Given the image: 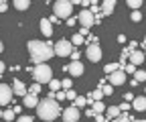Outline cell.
<instances>
[{"label":"cell","mask_w":146,"mask_h":122,"mask_svg":"<svg viewBox=\"0 0 146 122\" xmlns=\"http://www.w3.org/2000/svg\"><path fill=\"white\" fill-rule=\"evenodd\" d=\"M61 114H63V120L65 122H77L79 116H81L79 108H75V106H67L65 110H61Z\"/></svg>","instance_id":"obj_6"},{"label":"cell","mask_w":146,"mask_h":122,"mask_svg":"<svg viewBox=\"0 0 146 122\" xmlns=\"http://www.w3.org/2000/svg\"><path fill=\"white\" fill-rule=\"evenodd\" d=\"M0 118H2V110H0Z\"/></svg>","instance_id":"obj_53"},{"label":"cell","mask_w":146,"mask_h":122,"mask_svg":"<svg viewBox=\"0 0 146 122\" xmlns=\"http://www.w3.org/2000/svg\"><path fill=\"white\" fill-rule=\"evenodd\" d=\"M130 122H146V120H136V118H132Z\"/></svg>","instance_id":"obj_52"},{"label":"cell","mask_w":146,"mask_h":122,"mask_svg":"<svg viewBox=\"0 0 146 122\" xmlns=\"http://www.w3.org/2000/svg\"><path fill=\"white\" fill-rule=\"evenodd\" d=\"M132 100H134V96H132V94H130V92H128V94H126V96H124V102H128V104H130V102H132Z\"/></svg>","instance_id":"obj_42"},{"label":"cell","mask_w":146,"mask_h":122,"mask_svg":"<svg viewBox=\"0 0 146 122\" xmlns=\"http://www.w3.org/2000/svg\"><path fill=\"white\" fill-rule=\"evenodd\" d=\"M128 6H130V8H134V10H138L140 6H142V0H128V2H126Z\"/></svg>","instance_id":"obj_28"},{"label":"cell","mask_w":146,"mask_h":122,"mask_svg":"<svg viewBox=\"0 0 146 122\" xmlns=\"http://www.w3.org/2000/svg\"><path fill=\"white\" fill-rule=\"evenodd\" d=\"M16 122H35V120H33V116H21Z\"/></svg>","instance_id":"obj_39"},{"label":"cell","mask_w":146,"mask_h":122,"mask_svg":"<svg viewBox=\"0 0 146 122\" xmlns=\"http://www.w3.org/2000/svg\"><path fill=\"white\" fill-rule=\"evenodd\" d=\"M71 51H73V47H71L69 39H59L57 43H55V47H53V55L67 57V55H71Z\"/></svg>","instance_id":"obj_5"},{"label":"cell","mask_w":146,"mask_h":122,"mask_svg":"<svg viewBox=\"0 0 146 122\" xmlns=\"http://www.w3.org/2000/svg\"><path fill=\"white\" fill-rule=\"evenodd\" d=\"M130 19H132L134 23H140V21H142V12H140V10H134V12H132V16H130Z\"/></svg>","instance_id":"obj_31"},{"label":"cell","mask_w":146,"mask_h":122,"mask_svg":"<svg viewBox=\"0 0 146 122\" xmlns=\"http://www.w3.org/2000/svg\"><path fill=\"white\" fill-rule=\"evenodd\" d=\"M69 43H71V47H73V45L77 47V45H83V43H85V39L81 37V35H73V37L69 39Z\"/></svg>","instance_id":"obj_22"},{"label":"cell","mask_w":146,"mask_h":122,"mask_svg":"<svg viewBox=\"0 0 146 122\" xmlns=\"http://www.w3.org/2000/svg\"><path fill=\"white\" fill-rule=\"evenodd\" d=\"M4 69H6V65H4L2 61H0V75H4Z\"/></svg>","instance_id":"obj_49"},{"label":"cell","mask_w":146,"mask_h":122,"mask_svg":"<svg viewBox=\"0 0 146 122\" xmlns=\"http://www.w3.org/2000/svg\"><path fill=\"white\" fill-rule=\"evenodd\" d=\"M36 114H39V118L45 120V122H53L61 114V106H59L57 100L45 98V100H39V104H36Z\"/></svg>","instance_id":"obj_2"},{"label":"cell","mask_w":146,"mask_h":122,"mask_svg":"<svg viewBox=\"0 0 146 122\" xmlns=\"http://www.w3.org/2000/svg\"><path fill=\"white\" fill-rule=\"evenodd\" d=\"M2 51H4V45H2V41H0V53H2Z\"/></svg>","instance_id":"obj_51"},{"label":"cell","mask_w":146,"mask_h":122,"mask_svg":"<svg viewBox=\"0 0 146 122\" xmlns=\"http://www.w3.org/2000/svg\"><path fill=\"white\" fill-rule=\"evenodd\" d=\"M14 8L16 10H29L31 8V2H29V0H14Z\"/></svg>","instance_id":"obj_18"},{"label":"cell","mask_w":146,"mask_h":122,"mask_svg":"<svg viewBox=\"0 0 146 122\" xmlns=\"http://www.w3.org/2000/svg\"><path fill=\"white\" fill-rule=\"evenodd\" d=\"M77 21H79V25L83 29H91V25H94V14L89 12V8H83L79 12V16H77Z\"/></svg>","instance_id":"obj_7"},{"label":"cell","mask_w":146,"mask_h":122,"mask_svg":"<svg viewBox=\"0 0 146 122\" xmlns=\"http://www.w3.org/2000/svg\"><path fill=\"white\" fill-rule=\"evenodd\" d=\"M136 47H138V45H136V41H130V45H128V49H130V53H132V51H136Z\"/></svg>","instance_id":"obj_43"},{"label":"cell","mask_w":146,"mask_h":122,"mask_svg":"<svg viewBox=\"0 0 146 122\" xmlns=\"http://www.w3.org/2000/svg\"><path fill=\"white\" fill-rule=\"evenodd\" d=\"M100 90H102L104 96H112V94H114V85H110V83H108V85H102Z\"/></svg>","instance_id":"obj_26"},{"label":"cell","mask_w":146,"mask_h":122,"mask_svg":"<svg viewBox=\"0 0 146 122\" xmlns=\"http://www.w3.org/2000/svg\"><path fill=\"white\" fill-rule=\"evenodd\" d=\"M116 116H120V108H118V106H110V108H108V120H112V118H116Z\"/></svg>","instance_id":"obj_23"},{"label":"cell","mask_w":146,"mask_h":122,"mask_svg":"<svg viewBox=\"0 0 146 122\" xmlns=\"http://www.w3.org/2000/svg\"><path fill=\"white\" fill-rule=\"evenodd\" d=\"M134 79H136V81H144V79H146V71L136 69V71H134Z\"/></svg>","instance_id":"obj_27"},{"label":"cell","mask_w":146,"mask_h":122,"mask_svg":"<svg viewBox=\"0 0 146 122\" xmlns=\"http://www.w3.org/2000/svg\"><path fill=\"white\" fill-rule=\"evenodd\" d=\"M41 31H43L45 37H51V35H53V25L47 19H41Z\"/></svg>","instance_id":"obj_17"},{"label":"cell","mask_w":146,"mask_h":122,"mask_svg":"<svg viewBox=\"0 0 146 122\" xmlns=\"http://www.w3.org/2000/svg\"><path fill=\"white\" fill-rule=\"evenodd\" d=\"M71 85H73V81H71V79H69V77H67V79H63V81H61V88H63V90H65V92H67V90H71Z\"/></svg>","instance_id":"obj_32"},{"label":"cell","mask_w":146,"mask_h":122,"mask_svg":"<svg viewBox=\"0 0 146 122\" xmlns=\"http://www.w3.org/2000/svg\"><path fill=\"white\" fill-rule=\"evenodd\" d=\"M94 118H96V122H104V120H106V118H104V116H102V114H96V116H94Z\"/></svg>","instance_id":"obj_46"},{"label":"cell","mask_w":146,"mask_h":122,"mask_svg":"<svg viewBox=\"0 0 146 122\" xmlns=\"http://www.w3.org/2000/svg\"><path fill=\"white\" fill-rule=\"evenodd\" d=\"M53 10H55V16H57L59 21H67L69 16L73 14V2L71 0H57V2L53 4Z\"/></svg>","instance_id":"obj_4"},{"label":"cell","mask_w":146,"mask_h":122,"mask_svg":"<svg viewBox=\"0 0 146 122\" xmlns=\"http://www.w3.org/2000/svg\"><path fill=\"white\" fill-rule=\"evenodd\" d=\"M91 106H94V108H91V110H94V114H104V112H106V104H104L102 100H100V102H94Z\"/></svg>","instance_id":"obj_19"},{"label":"cell","mask_w":146,"mask_h":122,"mask_svg":"<svg viewBox=\"0 0 146 122\" xmlns=\"http://www.w3.org/2000/svg\"><path fill=\"white\" fill-rule=\"evenodd\" d=\"M8 10V2H4V0H0V12H6Z\"/></svg>","instance_id":"obj_40"},{"label":"cell","mask_w":146,"mask_h":122,"mask_svg":"<svg viewBox=\"0 0 146 122\" xmlns=\"http://www.w3.org/2000/svg\"><path fill=\"white\" fill-rule=\"evenodd\" d=\"M128 59H130V63H132L134 67H138V65H142V61H144V53L136 49V51H132V53L128 55Z\"/></svg>","instance_id":"obj_14"},{"label":"cell","mask_w":146,"mask_h":122,"mask_svg":"<svg viewBox=\"0 0 146 122\" xmlns=\"http://www.w3.org/2000/svg\"><path fill=\"white\" fill-rule=\"evenodd\" d=\"M114 6H116V0H106V2L100 4V10H102V16H110L114 12Z\"/></svg>","instance_id":"obj_13"},{"label":"cell","mask_w":146,"mask_h":122,"mask_svg":"<svg viewBox=\"0 0 146 122\" xmlns=\"http://www.w3.org/2000/svg\"><path fill=\"white\" fill-rule=\"evenodd\" d=\"M65 71H69L71 75L79 77V75H83V63H81V61H71V63L65 67Z\"/></svg>","instance_id":"obj_10"},{"label":"cell","mask_w":146,"mask_h":122,"mask_svg":"<svg viewBox=\"0 0 146 122\" xmlns=\"http://www.w3.org/2000/svg\"><path fill=\"white\" fill-rule=\"evenodd\" d=\"M12 88L10 85H6V83H0V106H6V104H10V100H12Z\"/></svg>","instance_id":"obj_8"},{"label":"cell","mask_w":146,"mask_h":122,"mask_svg":"<svg viewBox=\"0 0 146 122\" xmlns=\"http://www.w3.org/2000/svg\"><path fill=\"white\" fill-rule=\"evenodd\" d=\"M132 118L130 116H128L126 112H120V116H116V118H112V120H110V122H130Z\"/></svg>","instance_id":"obj_24"},{"label":"cell","mask_w":146,"mask_h":122,"mask_svg":"<svg viewBox=\"0 0 146 122\" xmlns=\"http://www.w3.org/2000/svg\"><path fill=\"white\" fill-rule=\"evenodd\" d=\"M27 92H29V88H27L21 79H14V81H12V94H14V96H23V98H25Z\"/></svg>","instance_id":"obj_12"},{"label":"cell","mask_w":146,"mask_h":122,"mask_svg":"<svg viewBox=\"0 0 146 122\" xmlns=\"http://www.w3.org/2000/svg\"><path fill=\"white\" fill-rule=\"evenodd\" d=\"M67 27H75V19H73V16L67 19Z\"/></svg>","instance_id":"obj_45"},{"label":"cell","mask_w":146,"mask_h":122,"mask_svg":"<svg viewBox=\"0 0 146 122\" xmlns=\"http://www.w3.org/2000/svg\"><path fill=\"white\" fill-rule=\"evenodd\" d=\"M124 83H126V73L122 71V69L110 73V85H124Z\"/></svg>","instance_id":"obj_11"},{"label":"cell","mask_w":146,"mask_h":122,"mask_svg":"<svg viewBox=\"0 0 146 122\" xmlns=\"http://www.w3.org/2000/svg\"><path fill=\"white\" fill-rule=\"evenodd\" d=\"M85 43H87V45H98V37H94V35H89V37L85 39Z\"/></svg>","instance_id":"obj_35"},{"label":"cell","mask_w":146,"mask_h":122,"mask_svg":"<svg viewBox=\"0 0 146 122\" xmlns=\"http://www.w3.org/2000/svg\"><path fill=\"white\" fill-rule=\"evenodd\" d=\"M14 116H16V114H14L12 110H6V112H2V118H4V120H8V122H12V120H14Z\"/></svg>","instance_id":"obj_30"},{"label":"cell","mask_w":146,"mask_h":122,"mask_svg":"<svg viewBox=\"0 0 146 122\" xmlns=\"http://www.w3.org/2000/svg\"><path fill=\"white\" fill-rule=\"evenodd\" d=\"M75 98H77V94L73 92V90H67L65 92V100H75Z\"/></svg>","instance_id":"obj_34"},{"label":"cell","mask_w":146,"mask_h":122,"mask_svg":"<svg viewBox=\"0 0 146 122\" xmlns=\"http://www.w3.org/2000/svg\"><path fill=\"white\" fill-rule=\"evenodd\" d=\"M21 110H23V106H14V108H12L14 114H21Z\"/></svg>","instance_id":"obj_47"},{"label":"cell","mask_w":146,"mask_h":122,"mask_svg":"<svg viewBox=\"0 0 146 122\" xmlns=\"http://www.w3.org/2000/svg\"><path fill=\"white\" fill-rule=\"evenodd\" d=\"M118 69H122V65L120 63H108L106 67H104V71L110 75V73H114V71H118Z\"/></svg>","instance_id":"obj_20"},{"label":"cell","mask_w":146,"mask_h":122,"mask_svg":"<svg viewBox=\"0 0 146 122\" xmlns=\"http://www.w3.org/2000/svg\"><path fill=\"white\" fill-rule=\"evenodd\" d=\"M49 88H51V92H59L61 90V81L59 79H51L49 81Z\"/></svg>","instance_id":"obj_25"},{"label":"cell","mask_w":146,"mask_h":122,"mask_svg":"<svg viewBox=\"0 0 146 122\" xmlns=\"http://www.w3.org/2000/svg\"><path fill=\"white\" fill-rule=\"evenodd\" d=\"M77 35H81V37H83V39H85V37H89V29H83V27H81V29H79V33H77Z\"/></svg>","instance_id":"obj_38"},{"label":"cell","mask_w":146,"mask_h":122,"mask_svg":"<svg viewBox=\"0 0 146 122\" xmlns=\"http://www.w3.org/2000/svg\"><path fill=\"white\" fill-rule=\"evenodd\" d=\"M55 100H57V102H63V100H65V92H55Z\"/></svg>","instance_id":"obj_36"},{"label":"cell","mask_w":146,"mask_h":122,"mask_svg":"<svg viewBox=\"0 0 146 122\" xmlns=\"http://www.w3.org/2000/svg\"><path fill=\"white\" fill-rule=\"evenodd\" d=\"M73 106H75V108H83V106H87L85 96H77L75 100H73Z\"/></svg>","instance_id":"obj_21"},{"label":"cell","mask_w":146,"mask_h":122,"mask_svg":"<svg viewBox=\"0 0 146 122\" xmlns=\"http://www.w3.org/2000/svg\"><path fill=\"white\" fill-rule=\"evenodd\" d=\"M23 100H25V104H23V106H27V108H36V104H39V98H36V96H33V94H27Z\"/></svg>","instance_id":"obj_16"},{"label":"cell","mask_w":146,"mask_h":122,"mask_svg":"<svg viewBox=\"0 0 146 122\" xmlns=\"http://www.w3.org/2000/svg\"><path fill=\"white\" fill-rule=\"evenodd\" d=\"M33 77H35V83H49L53 79V69L47 65V63H39L33 67Z\"/></svg>","instance_id":"obj_3"},{"label":"cell","mask_w":146,"mask_h":122,"mask_svg":"<svg viewBox=\"0 0 146 122\" xmlns=\"http://www.w3.org/2000/svg\"><path fill=\"white\" fill-rule=\"evenodd\" d=\"M39 92H41V83H33L31 88H29V92H27V94H33V96H36Z\"/></svg>","instance_id":"obj_29"},{"label":"cell","mask_w":146,"mask_h":122,"mask_svg":"<svg viewBox=\"0 0 146 122\" xmlns=\"http://www.w3.org/2000/svg\"><path fill=\"white\" fill-rule=\"evenodd\" d=\"M118 108H120V112H128V110H130L132 106H130V104H128V102H124L122 106H118Z\"/></svg>","instance_id":"obj_37"},{"label":"cell","mask_w":146,"mask_h":122,"mask_svg":"<svg viewBox=\"0 0 146 122\" xmlns=\"http://www.w3.org/2000/svg\"><path fill=\"white\" fill-rule=\"evenodd\" d=\"M87 59L91 61V63H98L100 59H102V49H100V45H87Z\"/></svg>","instance_id":"obj_9"},{"label":"cell","mask_w":146,"mask_h":122,"mask_svg":"<svg viewBox=\"0 0 146 122\" xmlns=\"http://www.w3.org/2000/svg\"><path fill=\"white\" fill-rule=\"evenodd\" d=\"M47 21H49V23H51V25H57V23H59V19H57V16H55V14H53V16H51V19H47Z\"/></svg>","instance_id":"obj_44"},{"label":"cell","mask_w":146,"mask_h":122,"mask_svg":"<svg viewBox=\"0 0 146 122\" xmlns=\"http://www.w3.org/2000/svg\"><path fill=\"white\" fill-rule=\"evenodd\" d=\"M79 57H81V55L77 53V51H71V59H73V61H79Z\"/></svg>","instance_id":"obj_41"},{"label":"cell","mask_w":146,"mask_h":122,"mask_svg":"<svg viewBox=\"0 0 146 122\" xmlns=\"http://www.w3.org/2000/svg\"><path fill=\"white\" fill-rule=\"evenodd\" d=\"M130 106H132L134 110H138V112H144V110H146V98H144V96H138V98H134Z\"/></svg>","instance_id":"obj_15"},{"label":"cell","mask_w":146,"mask_h":122,"mask_svg":"<svg viewBox=\"0 0 146 122\" xmlns=\"http://www.w3.org/2000/svg\"><path fill=\"white\" fill-rule=\"evenodd\" d=\"M85 114H87L89 118H94V116H96V114H94V110H91V108H87V110H85Z\"/></svg>","instance_id":"obj_48"},{"label":"cell","mask_w":146,"mask_h":122,"mask_svg":"<svg viewBox=\"0 0 146 122\" xmlns=\"http://www.w3.org/2000/svg\"><path fill=\"white\" fill-rule=\"evenodd\" d=\"M29 51H31V61L35 63V65H39V63H47L51 57H55L53 55V45L47 41V43H43V41H29Z\"/></svg>","instance_id":"obj_1"},{"label":"cell","mask_w":146,"mask_h":122,"mask_svg":"<svg viewBox=\"0 0 146 122\" xmlns=\"http://www.w3.org/2000/svg\"><path fill=\"white\" fill-rule=\"evenodd\" d=\"M118 41H120V43H122V45H124V43H126V41H128V39H126V37H124V35H120V37H118Z\"/></svg>","instance_id":"obj_50"},{"label":"cell","mask_w":146,"mask_h":122,"mask_svg":"<svg viewBox=\"0 0 146 122\" xmlns=\"http://www.w3.org/2000/svg\"><path fill=\"white\" fill-rule=\"evenodd\" d=\"M136 69H138V67H134L132 63H128V65H124V69H122V71H126V73H134Z\"/></svg>","instance_id":"obj_33"}]
</instances>
